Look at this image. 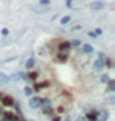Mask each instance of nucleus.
Wrapping results in <instances>:
<instances>
[{
  "label": "nucleus",
  "mask_w": 115,
  "mask_h": 121,
  "mask_svg": "<svg viewBox=\"0 0 115 121\" xmlns=\"http://www.w3.org/2000/svg\"><path fill=\"white\" fill-rule=\"evenodd\" d=\"M40 108L43 110V112H47V110H51V108H52V101H51L49 98H44V99H41Z\"/></svg>",
  "instance_id": "1"
},
{
  "label": "nucleus",
  "mask_w": 115,
  "mask_h": 121,
  "mask_svg": "<svg viewBox=\"0 0 115 121\" xmlns=\"http://www.w3.org/2000/svg\"><path fill=\"white\" fill-rule=\"evenodd\" d=\"M2 121H19V117L18 115H14L11 112H3V115L0 117Z\"/></svg>",
  "instance_id": "2"
},
{
  "label": "nucleus",
  "mask_w": 115,
  "mask_h": 121,
  "mask_svg": "<svg viewBox=\"0 0 115 121\" xmlns=\"http://www.w3.org/2000/svg\"><path fill=\"white\" fill-rule=\"evenodd\" d=\"M69 50H71V44H69V41H62V43L58 44V52L68 54Z\"/></svg>",
  "instance_id": "3"
},
{
  "label": "nucleus",
  "mask_w": 115,
  "mask_h": 121,
  "mask_svg": "<svg viewBox=\"0 0 115 121\" xmlns=\"http://www.w3.org/2000/svg\"><path fill=\"white\" fill-rule=\"evenodd\" d=\"M0 101H2V105H5V107H13V104H14V99L11 96H5V94Z\"/></svg>",
  "instance_id": "4"
},
{
  "label": "nucleus",
  "mask_w": 115,
  "mask_h": 121,
  "mask_svg": "<svg viewBox=\"0 0 115 121\" xmlns=\"http://www.w3.org/2000/svg\"><path fill=\"white\" fill-rule=\"evenodd\" d=\"M107 120H109V112H107V110H101V112H98L96 121H107Z\"/></svg>",
  "instance_id": "5"
},
{
  "label": "nucleus",
  "mask_w": 115,
  "mask_h": 121,
  "mask_svg": "<svg viewBox=\"0 0 115 121\" xmlns=\"http://www.w3.org/2000/svg\"><path fill=\"white\" fill-rule=\"evenodd\" d=\"M30 107L32 108H40V104H41V98H30Z\"/></svg>",
  "instance_id": "6"
},
{
  "label": "nucleus",
  "mask_w": 115,
  "mask_h": 121,
  "mask_svg": "<svg viewBox=\"0 0 115 121\" xmlns=\"http://www.w3.org/2000/svg\"><path fill=\"white\" fill-rule=\"evenodd\" d=\"M96 115H98L96 110H92V108H90V112L85 113V118H87L88 121H96Z\"/></svg>",
  "instance_id": "7"
},
{
  "label": "nucleus",
  "mask_w": 115,
  "mask_h": 121,
  "mask_svg": "<svg viewBox=\"0 0 115 121\" xmlns=\"http://www.w3.org/2000/svg\"><path fill=\"white\" fill-rule=\"evenodd\" d=\"M93 50L95 49H93V46H90V44H84L82 47H80V52H82V54H87V55L92 54Z\"/></svg>",
  "instance_id": "8"
},
{
  "label": "nucleus",
  "mask_w": 115,
  "mask_h": 121,
  "mask_svg": "<svg viewBox=\"0 0 115 121\" xmlns=\"http://www.w3.org/2000/svg\"><path fill=\"white\" fill-rule=\"evenodd\" d=\"M35 65H36L35 58H33V57H30V58L27 60V63H25V68H27V71H30V69H33V68H35Z\"/></svg>",
  "instance_id": "9"
},
{
  "label": "nucleus",
  "mask_w": 115,
  "mask_h": 121,
  "mask_svg": "<svg viewBox=\"0 0 115 121\" xmlns=\"http://www.w3.org/2000/svg\"><path fill=\"white\" fill-rule=\"evenodd\" d=\"M93 66H95V69H96V71H102V68H104V61L98 58L96 61L93 63Z\"/></svg>",
  "instance_id": "10"
},
{
  "label": "nucleus",
  "mask_w": 115,
  "mask_h": 121,
  "mask_svg": "<svg viewBox=\"0 0 115 121\" xmlns=\"http://www.w3.org/2000/svg\"><path fill=\"white\" fill-rule=\"evenodd\" d=\"M57 60L60 63H65L68 60V54H63V52H58V55H57Z\"/></svg>",
  "instance_id": "11"
},
{
  "label": "nucleus",
  "mask_w": 115,
  "mask_h": 121,
  "mask_svg": "<svg viewBox=\"0 0 115 121\" xmlns=\"http://www.w3.org/2000/svg\"><path fill=\"white\" fill-rule=\"evenodd\" d=\"M9 82V76H6L5 72H0V83H8Z\"/></svg>",
  "instance_id": "12"
},
{
  "label": "nucleus",
  "mask_w": 115,
  "mask_h": 121,
  "mask_svg": "<svg viewBox=\"0 0 115 121\" xmlns=\"http://www.w3.org/2000/svg\"><path fill=\"white\" fill-rule=\"evenodd\" d=\"M38 76H40V74H38V72H28V74H27V80H36V79H38Z\"/></svg>",
  "instance_id": "13"
},
{
  "label": "nucleus",
  "mask_w": 115,
  "mask_h": 121,
  "mask_svg": "<svg viewBox=\"0 0 115 121\" xmlns=\"http://www.w3.org/2000/svg\"><path fill=\"white\" fill-rule=\"evenodd\" d=\"M107 85H109V86H107V90H109V91H115V82L112 80V79L107 82Z\"/></svg>",
  "instance_id": "14"
},
{
  "label": "nucleus",
  "mask_w": 115,
  "mask_h": 121,
  "mask_svg": "<svg viewBox=\"0 0 115 121\" xmlns=\"http://www.w3.org/2000/svg\"><path fill=\"white\" fill-rule=\"evenodd\" d=\"M109 80H110V76H109V74H102L101 76V82L102 83H107Z\"/></svg>",
  "instance_id": "15"
},
{
  "label": "nucleus",
  "mask_w": 115,
  "mask_h": 121,
  "mask_svg": "<svg viewBox=\"0 0 115 121\" xmlns=\"http://www.w3.org/2000/svg\"><path fill=\"white\" fill-rule=\"evenodd\" d=\"M24 93H25V96H32V94H33L32 86H25V88H24Z\"/></svg>",
  "instance_id": "16"
},
{
  "label": "nucleus",
  "mask_w": 115,
  "mask_h": 121,
  "mask_svg": "<svg viewBox=\"0 0 115 121\" xmlns=\"http://www.w3.org/2000/svg\"><path fill=\"white\" fill-rule=\"evenodd\" d=\"M69 44H71V47H79V46H80V41L79 39H73Z\"/></svg>",
  "instance_id": "17"
},
{
  "label": "nucleus",
  "mask_w": 115,
  "mask_h": 121,
  "mask_svg": "<svg viewBox=\"0 0 115 121\" xmlns=\"http://www.w3.org/2000/svg\"><path fill=\"white\" fill-rule=\"evenodd\" d=\"M92 8L93 9H101L102 8V3H92Z\"/></svg>",
  "instance_id": "18"
},
{
  "label": "nucleus",
  "mask_w": 115,
  "mask_h": 121,
  "mask_svg": "<svg viewBox=\"0 0 115 121\" xmlns=\"http://www.w3.org/2000/svg\"><path fill=\"white\" fill-rule=\"evenodd\" d=\"M69 22V17H63L62 19V25H65V24H68Z\"/></svg>",
  "instance_id": "19"
},
{
  "label": "nucleus",
  "mask_w": 115,
  "mask_h": 121,
  "mask_svg": "<svg viewBox=\"0 0 115 121\" xmlns=\"http://www.w3.org/2000/svg\"><path fill=\"white\" fill-rule=\"evenodd\" d=\"M109 102H110L112 105H114V104H115V98H114V96H110V99H109Z\"/></svg>",
  "instance_id": "20"
},
{
  "label": "nucleus",
  "mask_w": 115,
  "mask_h": 121,
  "mask_svg": "<svg viewBox=\"0 0 115 121\" xmlns=\"http://www.w3.org/2000/svg\"><path fill=\"white\" fill-rule=\"evenodd\" d=\"M2 35L6 36V35H8V30H6V28H3V30H2Z\"/></svg>",
  "instance_id": "21"
},
{
  "label": "nucleus",
  "mask_w": 115,
  "mask_h": 121,
  "mask_svg": "<svg viewBox=\"0 0 115 121\" xmlns=\"http://www.w3.org/2000/svg\"><path fill=\"white\" fill-rule=\"evenodd\" d=\"M51 118H52V121H60V118H58V117H51Z\"/></svg>",
  "instance_id": "22"
},
{
  "label": "nucleus",
  "mask_w": 115,
  "mask_h": 121,
  "mask_svg": "<svg viewBox=\"0 0 115 121\" xmlns=\"http://www.w3.org/2000/svg\"><path fill=\"white\" fill-rule=\"evenodd\" d=\"M41 3H43V5H47V3H49V0H41Z\"/></svg>",
  "instance_id": "23"
},
{
  "label": "nucleus",
  "mask_w": 115,
  "mask_h": 121,
  "mask_svg": "<svg viewBox=\"0 0 115 121\" xmlns=\"http://www.w3.org/2000/svg\"><path fill=\"white\" fill-rule=\"evenodd\" d=\"M76 121H85V120H84L82 117H77V120H76Z\"/></svg>",
  "instance_id": "24"
},
{
  "label": "nucleus",
  "mask_w": 115,
  "mask_h": 121,
  "mask_svg": "<svg viewBox=\"0 0 115 121\" xmlns=\"http://www.w3.org/2000/svg\"><path fill=\"white\" fill-rule=\"evenodd\" d=\"M2 115H3V110H2V108H0V117H2Z\"/></svg>",
  "instance_id": "25"
},
{
  "label": "nucleus",
  "mask_w": 115,
  "mask_h": 121,
  "mask_svg": "<svg viewBox=\"0 0 115 121\" xmlns=\"http://www.w3.org/2000/svg\"><path fill=\"white\" fill-rule=\"evenodd\" d=\"M2 98H3V93H2V91H0V99H2Z\"/></svg>",
  "instance_id": "26"
},
{
  "label": "nucleus",
  "mask_w": 115,
  "mask_h": 121,
  "mask_svg": "<svg viewBox=\"0 0 115 121\" xmlns=\"http://www.w3.org/2000/svg\"><path fill=\"white\" fill-rule=\"evenodd\" d=\"M65 121H69V120H65Z\"/></svg>",
  "instance_id": "27"
},
{
  "label": "nucleus",
  "mask_w": 115,
  "mask_h": 121,
  "mask_svg": "<svg viewBox=\"0 0 115 121\" xmlns=\"http://www.w3.org/2000/svg\"><path fill=\"white\" fill-rule=\"evenodd\" d=\"M19 121H21V120H19Z\"/></svg>",
  "instance_id": "28"
}]
</instances>
